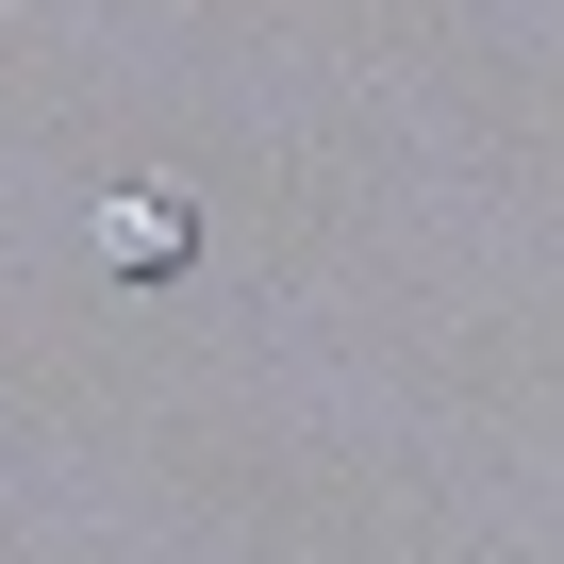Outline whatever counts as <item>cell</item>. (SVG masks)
Wrapping results in <instances>:
<instances>
[{"instance_id":"6da1fadb","label":"cell","mask_w":564,"mask_h":564,"mask_svg":"<svg viewBox=\"0 0 564 564\" xmlns=\"http://www.w3.org/2000/svg\"><path fill=\"white\" fill-rule=\"evenodd\" d=\"M100 232H117V249H133V265H150V282H166V265H183V216H166V199H117V216H100Z\"/></svg>"}]
</instances>
